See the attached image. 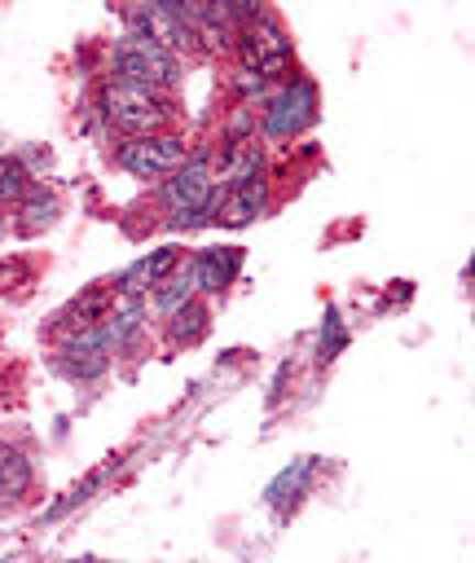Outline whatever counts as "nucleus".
I'll use <instances>...</instances> for the list:
<instances>
[{
	"mask_svg": "<svg viewBox=\"0 0 475 563\" xmlns=\"http://www.w3.org/2000/svg\"><path fill=\"white\" fill-rule=\"evenodd\" d=\"M207 163H211V158L198 154V158H189L180 172H172V176L163 180V207L172 211V224H176V229H194V224H202V220H216V207H220L224 189L216 185V172H211Z\"/></svg>",
	"mask_w": 475,
	"mask_h": 563,
	"instance_id": "obj_1",
	"label": "nucleus"
},
{
	"mask_svg": "<svg viewBox=\"0 0 475 563\" xmlns=\"http://www.w3.org/2000/svg\"><path fill=\"white\" fill-rule=\"evenodd\" d=\"M101 106H106V119L119 132H128L132 141L136 136H158V128L172 119V101L167 97H158L154 88H141V84H123V79L106 84Z\"/></svg>",
	"mask_w": 475,
	"mask_h": 563,
	"instance_id": "obj_2",
	"label": "nucleus"
},
{
	"mask_svg": "<svg viewBox=\"0 0 475 563\" xmlns=\"http://www.w3.org/2000/svg\"><path fill=\"white\" fill-rule=\"evenodd\" d=\"M180 75V62L172 53H163L158 44L141 40V35H123L114 44V79L123 84H141V88H172Z\"/></svg>",
	"mask_w": 475,
	"mask_h": 563,
	"instance_id": "obj_3",
	"label": "nucleus"
},
{
	"mask_svg": "<svg viewBox=\"0 0 475 563\" xmlns=\"http://www.w3.org/2000/svg\"><path fill=\"white\" fill-rule=\"evenodd\" d=\"M238 48H242L246 75H255V79H273L290 66V40L268 13H259L255 22H246L238 31Z\"/></svg>",
	"mask_w": 475,
	"mask_h": 563,
	"instance_id": "obj_4",
	"label": "nucleus"
},
{
	"mask_svg": "<svg viewBox=\"0 0 475 563\" xmlns=\"http://www.w3.org/2000/svg\"><path fill=\"white\" fill-rule=\"evenodd\" d=\"M189 163V145L172 132H158V136H136V141H123L119 145V167H128L132 176L141 180H158V176H172Z\"/></svg>",
	"mask_w": 475,
	"mask_h": 563,
	"instance_id": "obj_5",
	"label": "nucleus"
},
{
	"mask_svg": "<svg viewBox=\"0 0 475 563\" xmlns=\"http://www.w3.org/2000/svg\"><path fill=\"white\" fill-rule=\"evenodd\" d=\"M317 119V88L312 79H295L286 92H277V101L264 110V132L268 136H295Z\"/></svg>",
	"mask_w": 475,
	"mask_h": 563,
	"instance_id": "obj_6",
	"label": "nucleus"
},
{
	"mask_svg": "<svg viewBox=\"0 0 475 563\" xmlns=\"http://www.w3.org/2000/svg\"><path fill=\"white\" fill-rule=\"evenodd\" d=\"M106 365H110V356H106L101 325L66 330V339H62V369L70 378H97V374H106Z\"/></svg>",
	"mask_w": 475,
	"mask_h": 563,
	"instance_id": "obj_7",
	"label": "nucleus"
},
{
	"mask_svg": "<svg viewBox=\"0 0 475 563\" xmlns=\"http://www.w3.org/2000/svg\"><path fill=\"white\" fill-rule=\"evenodd\" d=\"M264 211H268V185L255 176V180H246V185L224 189V198H220V207H216V220L229 224V229H242V224H251V220L264 216Z\"/></svg>",
	"mask_w": 475,
	"mask_h": 563,
	"instance_id": "obj_8",
	"label": "nucleus"
},
{
	"mask_svg": "<svg viewBox=\"0 0 475 563\" xmlns=\"http://www.w3.org/2000/svg\"><path fill=\"white\" fill-rule=\"evenodd\" d=\"M238 268H242V246H211V251H202V255L194 260L189 277H194V290L220 295V290L238 277Z\"/></svg>",
	"mask_w": 475,
	"mask_h": 563,
	"instance_id": "obj_9",
	"label": "nucleus"
},
{
	"mask_svg": "<svg viewBox=\"0 0 475 563\" xmlns=\"http://www.w3.org/2000/svg\"><path fill=\"white\" fill-rule=\"evenodd\" d=\"M176 260H180V251L176 246H163V251H154V255H145V260H136L123 277H119V295H128V299H136L141 290H150V286H158L172 268H176Z\"/></svg>",
	"mask_w": 475,
	"mask_h": 563,
	"instance_id": "obj_10",
	"label": "nucleus"
},
{
	"mask_svg": "<svg viewBox=\"0 0 475 563\" xmlns=\"http://www.w3.org/2000/svg\"><path fill=\"white\" fill-rule=\"evenodd\" d=\"M255 176H259V145H255V141H233V145H224L216 185H220V189H233V185H246V180H255Z\"/></svg>",
	"mask_w": 475,
	"mask_h": 563,
	"instance_id": "obj_11",
	"label": "nucleus"
},
{
	"mask_svg": "<svg viewBox=\"0 0 475 563\" xmlns=\"http://www.w3.org/2000/svg\"><path fill=\"white\" fill-rule=\"evenodd\" d=\"M312 471H317V457H295L268 488H264V497H268V506L273 510H286V506H295L299 497H303V488H308V479H312Z\"/></svg>",
	"mask_w": 475,
	"mask_h": 563,
	"instance_id": "obj_12",
	"label": "nucleus"
},
{
	"mask_svg": "<svg viewBox=\"0 0 475 563\" xmlns=\"http://www.w3.org/2000/svg\"><path fill=\"white\" fill-rule=\"evenodd\" d=\"M101 334H106V347H110V343H114V347L132 343V339L141 334V303H136V299H128V295H119L114 312H110V317H101Z\"/></svg>",
	"mask_w": 475,
	"mask_h": 563,
	"instance_id": "obj_13",
	"label": "nucleus"
},
{
	"mask_svg": "<svg viewBox=\"0 0 475 563\" xmlns=\"http://www.w3.org/2000/svg\"><path fill=\"white\" fill-rule=\"evenodd\" d=\"M26 488H31V462L18 449L0 444V506L18 501Z\"/></svg>",
	"mask_w": 475,
	"mask_h": 563,
	"instance_id": "obj_14",
	"label": "nucleus"
},
{
	"mask_svg": "<svg viewBox=\"0 0 475 563\" xmlns=\"http://www.w3.org/2000/svg\"><path fill=\"white\" fill-rule=\"evenodd\" d=\"M18 216H22V220H18V229H22V233H40V229H48V224H53V216H57V202H53V194H44V189H31Z\"/></svg>",
	"mask_w": 475,
	"mask_h": 563,
	"instance_id": "obj_15",
	"label": "nucleus"
},
{
	"mask_svg": "<svg viewBox=\"0 0 475 563\" xmlns=\"http://www.w3.org/2000/svg\"><path fill=\"white\" fill-rule=\"evenodd\" d=\"M207 321H211L207 308L189 299V303H180V308L172 312V339H176V343H198V339L207 334Z\"/></svg>",
	"mask_w": 475,
	"mask_h": 563,
	"instance_id": "obj_16",
	"label": "nucleus"
},
{
	"mask_svg": "<svg viewBox=\"0 0 475 563\" xmlns=\"http://www.w3.org/2000/svg\"><path fill=\"white\" fill-rule=\"evenodd\" d=\"M189 299H194V277H189V268L176 273V277H163V282L154 286V303H158L163 312H176V308L189 303Z\"/></svg>",
	"mask_w": 475,
	"mask_h": 563,
	"instance_id": "obj_17",
	"label": "nucleus"
},
{
	"mask_svg": "<svg viewBox=\"0 0 475 563\" xmlns=\"http://www.w3.org/2000/svg\"><path fill=\"white\" fill-rule=\"evenodd\" d=\"M343 347H347V330L339 325V312L330 308V312H325V325H321V339H317V356L330 361V356H339Z\"/></svg>",
	"mask_w": 475,
	"mask_h": 563,
	"instance_id": "obj_18",
	"label": "nucleus"
},
{
	"mask_svg": "<svg viewBox=\"0 0 475 563\" xmlns=\"http://www.w3.org/2000/svg\"><path fill=\"white\" fill-rule=\"evenodd\" d=\"M22 194H26V167H22L18 158L0 154V202L22 198Z\"/></svg>",
	"mask_w": 475,
	"mask_h": 563,
	"instance_id": "obj_19",
	"label": "nucleus"
}]
</instances>
